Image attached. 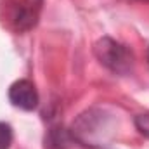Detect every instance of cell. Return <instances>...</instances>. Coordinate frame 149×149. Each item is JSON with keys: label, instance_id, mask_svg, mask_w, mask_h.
I'll return each instance as SVG.
<instances>
[{"label": "cell", "instance_id": "6da1fadb", "mask_svg": "<svg viewBox=\"0 0 149 149\" xmlns=\"http://www.w3.org/2000/svg\"><path fill=\"white\" fill-rule=\"evenodd\" d=\"M94 54H95L97 61L114 74H128L134 68L132 50L127 45H123L109 37H104L95 42Z\"/></svg>", "mask_w": 149, "mask_h": 149}, {"label": "cell", "instance_id": "7a4b0ae2", "mask_svg": "<svg viewBox=\"0 0 149 149\" xmlns=\"http://www.w3.org/2000/svg\"><path fill=\"white\" fill-rule=\"evenodd\" d=\"M43 0H3L2 9L5 10L3 19L7 24L19 33L35 28L40 19Z\"/></svg>", "mask_w": 149, "mask_h": 149}, {"label": "cell", "instance_id": "3957f363", "mask_svg": "<svg viewBox=\"0 0 149 149\" xmlns=\"http://www.w3.org/2000/svg\"><path fill=\"white\" fill-rule=\"evenodd\" d=\"M9 101L12 106L24 109V111H33L38 106V92L30 80H17L9 87Z\"/></svg>", "mask_w": 149, "mask_h": 149}, {"label": "cell", "instance_id": "277c9868", "mask_svg": "<svg viewBox=\"0 0 149 149\" xmlns=\"http://www.w3.org/2000/svg\"><path fill=\"white\" fill-rule=\"evenodd\" d=\"M73 141V134L63 127H52L45 135V148L47 149H68Z\"/></svg>", "mask_w": 149, "mask_h": 149}, {"label": "cell", "instance_id": "5b68a950", "mask_svg": "<svg viewBox=\"0 0 149 149\" xmlns=\"http://www.w3.org/2000/svg\"><path fill=\"white\" fill-rule=\"evenodd\" d=\"M12 127L5 121H0V149H10L12 146Z\"/></svg>", "mask_w": 149, "mask_h": 149}, {"label": "cell", "instance_id": "8992f818", "mask_svg": "<svg viewBox=\"0 0 149 149\" xmlns=\"http://www.w3.org/2000/svg\"><path fill=\"white\" fill-rule=\"evenodd\" d=\"M134 123H135V128H137L146 139H149V113L137 114L135 120H134Z\"/></svg>", "mask_w": 149, "mask_h": 149}, {"label": "cell", "instance_id": "52a82bcc", "mask_svg": "<svg viewBox=\"0 0 149 149\" xmlns=\"http://www.w3.org/2000/svg\"><path fill=\"white\" fill-rule=\"evenodd\" d=\"M148 61H149V49H148Z\"/></svg>", "mask_w": 149, "mask_h": 149}]
</instances>
